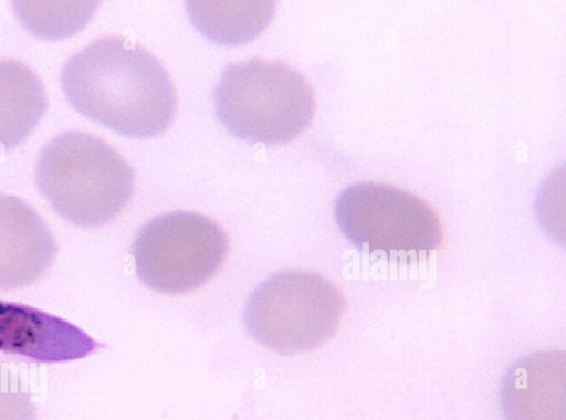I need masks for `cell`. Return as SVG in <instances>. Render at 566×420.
<instances>
[{"mask_svg": "<svg viewBox=\"0 0 566 420\" xmlns=\"http://www.w3.org/2000/svg\"><path fill=\"white\" fill-rule=\"evenodd\" d=\"M334 214L347 240L368 253L429 255L443 241L436 210L417 195L387 183L345 188L335 201Z\"/></svg>", "mask_w": 566, "mask_h": 420, "instance_id": "8992f818", "label": "cell"}, {"mask_svg": "<svg viewBox=\"0 0 566 420\" xmlns=\"http://www.w3.org/2000/svg\"><path fill=\"white\" fill-rule=\"evenodd\" d=\"M216 114L237 137L265 145L292 140L312 122L315 98L305 76L282 61L229 64L213 92Z\"/></svg>", "mask_w": 566, "mask_h": 420, "instance_id": "3957f363", "label": "cell"}, {"mask_svg": "<svg viewBox=\"0 0 566 420\" xmlns=\"http://www.w3.org/2000/svg\"><path fill=\"white\" fill-rule=\"evenodd\" d=\"M189 15L208 38L224 44L245 42L258 35L273 15L270 1H190Z\"/></svg>", "mask_w": 566, "mask_h": 420, "instance_id": "8fae6325", "label": "cell"}, {"mask_svg": "<svg viewBox=\"0 0 566 420\" xmlns=\"http://www.w3.org/2000/svg\"><path fill=\"white\" fill-rule=\"evenodd\" d=\"M134 178L117 149L77 129L49 140L35 164L39 191L59 216L83 228L111 222L129 202Z\"/></svg>", "mask_w": 566, "mask_h": 420, "instance_id": "7a4b0ae2", "label": "cell"}, {"mask_svg": "<svg viewBox=\"0 0 566 420\" xmlns=\"http://www.w3.org/2000/svg\"><path fill=\"white\" fill-rule=\"evenodd\" d=\"M61 86L80 114L125 136L158 135L177 111L176 90L163 63L119 35L101 36L75 52L62 66Z\"/></svg>", "mask_w": 566, "mask_h": 420, "instance_id": "6da1fadb", "label": "cell"}, {"mask_svg": "<svg viewBox=\"0 0 566 420\" xmlns=\"http://www.w3.org/2000/svg\"><path fill=\"white\" fill-rule=\"evenodd\" d=\"M57 243L28 202L0 192V292L35 283L53 264Z\"/></svg>", "mask_w": 566, "mask_h": 420, "instance_id": "ba28073f", "label": "cell"}, {"mask_svg": "<svg viewBox=\"0 0 566 420\" xmlns=\"http://www.w3.org/2000/svg\"><path fill=\"white\" fill-rule=\"evenodd\" d=\"M506 420H566V354L536 351L517 360L501 388Z\"/></svg>", "mask_w": 566, "mask_h": 420, "instance_id": "9c48e42d", "label": "cell"}, {"mask_svg": "<svg viewBox=\"0 0 566 420\" xmlns=\"http://www.w3.org/2000/svg\"><path fill=\"white\" fill-rule=\"evenodd\" d=\"M345 312L340 291L317 273L273 274L252 292L244 311L249 334L280 355H296L325 345Z\"/></svg>", "mask_w": 566, "mask_h": 420, "instance_id": "277c9868", "label": "cell"}, {"mask_svg": "<svg viewBox=\"0 0 566 420\" xmlns=\"http://www.w3.org/2000/svg\"><path fill=\"white\" fill-rule=\"evenodd\" d=\"M229 252L224 230L211 218L172 211L148 221L132 245L136 274L163 294H184L208 283Z\"/></svg>", "mask_w": 566, "mask_h": 420, "instance_id": "5b68a950", "label": "cell"}, {"mask_svg": "<svg viewBox=\"0 0 566 420\" xmlns=\"http://www.w3.org/2000/svg\"><path fill=\"white\" fill-rule=\"evenodd\" d=\"M46 108V91L38 74L19 60L0 59V151L24 141Z\"/></svg>", "mask_w": 566, "mask_h": 420, "instance_id": "30bf717a", "label": "cell"}, {"mask_svg": "<svg viewBox=\"0 0 566 420\" xmlns=\"http://www.w3.org/2000/svg\"><path fill=\"white\" fill-rule=\"evenodd\" d=\"M102 346L63 318L0 301V353L38 363H62L84 358Z\"/></svg>", "mask_w": 566, "mask_h": 420, "instance_id": "52a82bcc", "label": "cell"}, {"mask_svg": "<svg viewBox=\"0 0 566 420\" xmlns=\"http://www.w3.org/2000/svg\"><path fill=\"white\" fill-rule=\"evenodd\" d=\"M0 420H38L28 385L15 367L0 361Z\"/></svg>", "mask_w": 566, "mask_h": 420, "instance_id": "7c38bea8", "label": "cell"}]
</instances>
